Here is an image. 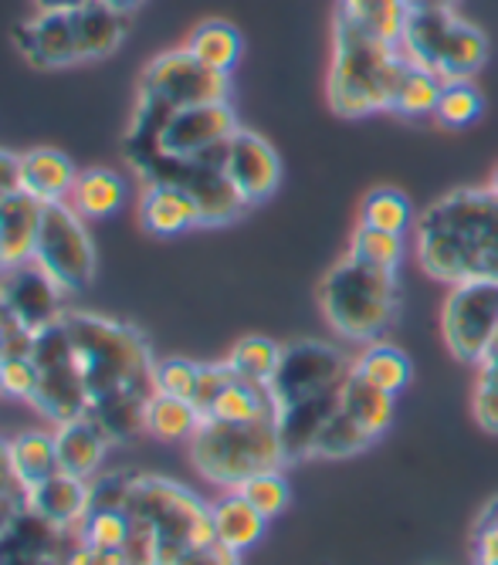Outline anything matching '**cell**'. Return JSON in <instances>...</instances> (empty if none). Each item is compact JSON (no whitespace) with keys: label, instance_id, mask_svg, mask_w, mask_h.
<instances>
[{"label":"cell","instance_id":"ee69618b","mask_svg":"<svg viewBox=\"0 0 498 565\" xmlns=\"http://www.w3.org/2000/svg\"><path fill=\"white\" fill-rule=\"evenodd\" d=\"M471 414H475V420H478L481 430L498 434V390H495V386H485V383L475 386Z\"/></svg>","mask_w":498,"mask_h":565},{"label":"cell","instance_id":"816d5d0a","mask_svg":"<svg viewBox=\"0 0 498 565\" xmlns=\"http://www.w3.org/2000/svg\"><path fill=\"white\" fill-rule=\"evenodd\" d=\"M458 0H411V11H455Z\"/></svg>","mask_w":498,"mask_h":565},{"label":"cell","instance_id":"cb8c5ba5","mask_svg":"<svg viewBox=\"0 0 498 565\" xmlns=\"http://www.w3.org/2000/svg\"><path fill=\"white\" fill-rule=\"evenodd\" d=\"M211 525H214V542L241 555L244 548L262 542L268 519L247 498H241L237 491H227L221 501L211 504Z\"/></svg>","mask_w":498,"mask_h":565},{"label":"cell","instance_id":"d6986e66","mask_svg":"<svg viewBox=\"0 0 498 565\" xmlns=\"http://www.w3.org/2000/svg\"><path fill=\"white\" fill-rule=\"evenodd\" d=\"M139 224L146 234L177 237V234L201 227V211H197L193 196L177 183H142Z\"/></svg>","mask_w":498,"mask_h":565},{"label":"cell","instance_id":"b9f144b4","mask_svg":"<svg viewBox=\"0 0 498 565\" xmlns=\"http://www.w3.org/2000/svg\"><path fill=\"white\" fill-rule=\"evenodd\" d=\"M38 390V366L34 355H11L0 359V393L11 399H34Z\"/></svg>","mask_w":498,"mask_h":565},{"label":"cell","instance_id":"9f6ffc18","mask_svg":"<svg viewBox=\"0 0 498 565\" xmlns=\"http://www.w3.org/2000/svg\"><path fill=\"white\" fill-rule=\"evenodd\" d=\"M495 352H498V345H495Z\"/></svg>","mask_w":498,"mask_h":565},{"label":"cell","instance_id":"681fc988","mask_svg":"<svg viewBox=\"0 0 498 565\" xmlns=\"http://www.w3.org/2000/svg\"><path fill=\"white\" fill-rule=\"evenodd\" d=\"M478 383H485V386H495L498 390V352H491L485 363L478 366Z\"/></svg>","mask_w":498,"mask_h":565},{"label":"cell","instance_id":"f907efd6","mask_svg":"<svg viewBox=\"0 0 498 565\" xmlns=\"http://www.w3.org/2000/svg\"><path fill=\"white\" fill-rule=\"evenodd\" d=\"M34 11H72V8H82L88 0H31Z\"/></svg>","mask_w":498,"mask_h":565},{"label":"cell","instance_id":"6f0895ef","mask_svg":"<svg viewBox=\"0 0 498 565\" xmlns=\"http://www.w3.org/2000/svg\"><path fill=\"white\" fill-rule=\"evenodd\" d=\"M495 565H498V562H495Z\"/></svg>","mask_w":498,"mask_h":565},{"label":"cell","instance_id":"836d02e7","mask_svg":"<svg viewBox=\"0 0 498 565\" xmlns=\"http://www.w3.org/2000/svg\"><path fill=\"white\" fill-rule=\"evenodd\" d=\"M282 349H285V345H278V342H272V339H265V335H247V339H241V342L231 349L227 366H231L241 380H252V383L268 386L272 376H275V370H278V363H282Z\"/></svg>","mask_w":498,"mask_h":565},{"label":"cell","instance_id":"3957f363","mask_svg":"<svg viewBox=\"0 0 498 565\" xmlns=\"http://www.w3.org/2000/svg\"><path fill=\"white\" fill-rule=\"evenodd\" d=\"M126 515V565H173L190 548L214 542L211 508L170 478L133 475Z\"/></svg>","mask_w":498,"mask_h":565},{"label":"cell","instance_id":"9c48e42d","mask_svg":"<svg viewBox=\"0 0 498 565\" xmlns=\"http://www.w3.org/2000/svg\"><path fill=\"white\" fill-rule=\"evenodd\" d=\"M237 116L231 102H201V106L177 109L157 132L153 146L139 152L133 170L153 163V160H173V163H221V152L227 139L237 132Z\"/></svg>","mask_w":498,"mask_h":565},{"label":"cell","instance_id":"8992f818","mask_svg":"<svg viewBox=\"0 0 498 565\" xmlns=\"http://www.w3.org/2000/svg\"><path fill=\"white\" fill-rule=\"evenodd\" d=\"M319 305L326 322L346 342H380L401 312V281L396 271H383L346 254L319 285Z\"/></svg>","mask_w":498,"mask_h":565},{"label":"cell","instance_id":"ffe728a7","mask_svg":"<svg viewBox=\"0 0 498 565\" xmlns=\"http://www.w3.org/2000/svg\"><path fill=\"white\" fill-rule=\"evenodd\" d=\"M75 163L68 152L52 146H34L28 152H18V186L41 203H62L68 200L75 186Z\"/></svg>","mask_w":498,"mask_h":565},{"label":"cell","instance_id":"d590c367","mask_svg":"<svg viewBox=\"0 0 498 565\" xmlns=\"http://www.w3.org/2000/svg\"><path fill=\"white\" fill-rule=\"evenodd\" d=\"M441 88H444V78H437L434 72H427L421 65H411V72L401 82V92H396V98H393V109L390 113L407 116V119L434 116Z\"/></svg>","mask_w":498,"mask_h":565},{"label":"cell","instance_id":"5bb4252c","mask_svg":"<svg viewBox=\"0 0 498 565\" xmlns=\"http://www.w3.org/2000/svg\"><path fill=\"white\" fill-rule=\"evenodd\" d=\"M221 167L227 173V180L234 183V190L241 193V200L247 207L268 200L278 183H282V160L278 152L272 149L268 139H262L252 129H237L224 152H221Z\"/></svg>","mask_w":498,"mask_h":565},{"label":"cell","instance_id":"c3c4849f","mask_svg":"<svg viewBox=\"0 0 498 565\" xmlns=\"http://www.w3.org/2000/svg\"><path fill=\"white\" fill-rule=\"evenodd\" d=\"M11 190H18V152L0 149V203Z\"/></svg>","mask_w":498,"mask_h":565},{"label":"cell","instance_id":"7bdbcfd3","mask_svg":"<svg viewBox=\"0 0 498 565\" xmlns=\"http://www.w3.org/2000/svg\"><path fill=\"white\" fill-rule=\"evenodd\" d=\"M234 380V370L227 366V359L224 363H201V380H197V393H193V406L204 409L211 406V399Z\"/></svg>","mask_w":498,"mask_h":565},{"label":"cell","instance_id":"8d00e7d4","mask_svg":"<svg viewBox=\"0 0 498 565\" xmlns=\"http://www.w3.org/2000/svg\"><path fill=\"white\" fill-rule=\"evenodd\" d=\"M485 113V98L481 92L471 85V78H458V82H444L434 119L447 129H465L471 122H478V116Z\"/></svg>","mask_w":498,"mask_h":565},{"label":"cell","instance_id":"ab89813d","mask_svg":"<svg viewBox=\"0 0 498 565\" xmlns=\"http://www.w3.org/2000/svg\"><path fill=\"white\" fill-rule=\"evenodd\" d=\"M241 498H247L252 501L262 515L272 522V519H278L282 511L288 508V501H292V488H288V481H285V475L282 471H265V475H255V478H247L241 488H234Z\"/></svg>","mask_w":498,"mask_h":565},{"label":"cell","instance_id":"9a60e30c","mask_svg":"<svg viewBox=\"0 0 498 565\" xmlns=\"http://www.w3.org/2000/svg\"><path fill=\"white\" fill-rule=\"evenodd\" d=\"M14 44L21 51V58L41 72L82 65L72 11H34L28 21L14 28Z\"/></svg>","mask_w":498,"mask_h":565},{"label":"cell","instance_id":"7c38bea8","mask_svg":"<svg viewBox=\"0 0 498 565\" xmlns=\"http://www.w3.org/2000/svg\"><path fill=\"white\" fill-rule=\"evenodd\" d=\"M34 265L52 278L68 298L82 295L95 281V244L85 221L68 203H44L38 231Z\"/></svg>","mask_w":498,"mask_h":565},{"label":"cell","instance_id":"f6af8a7d","mask_svg":"<svg viewBox=\"0 0 498 565\" xmlns=\"http://www.w3.org/2000/svg\"><path fill=\"white\" fill-rule=\"evenodd\" d=\"M173 565H241V562H237V552L224 548L221 542H211V545H201V548H190Z\"/></svg>","mask_w":498,"mask_h":565},{"label":"cell","instance_id":"44dd1931","mask_svg":"<svg viewBox=\"0 0 498 565\" xmlns=\"http://www.w3.org/2000/svg\"><path fill=\"white\" fill-rule=\"evenodd\" d=\"M113 437L95 417H78L68 424L55 427V450H59V468L72 478L92 481L103 468V460L109 454Z\"/></svg>","mask_w":498,"mask_h":565},{"label":"cell","instance_id":"d6a6232c","mask_svg":"<svg viewBox=\"0 0 498 565\" xmlns=\"http://www.w3.org/2000/svg\"><path fill=\"white\" fill-rule=\"evenodd\" d=\"M75 542L106 548V552H126L129 542V515L126 508H98L92 504L85 511V519L75 529Z\"/></svg>","mask_w":498,"mask_h":565},{"label":"cell","instance_id":"60d3db41","mask_svg":"<svg viewBox=\"0 0 498 565\" xmlns=\"http://www.w3.org/2000/svg\"><path fill=\"white\" fill-rule=\"evenodd\" d=\"M197 380H201V363H190L183 355H170L157 363V393L180 396V399L193 403Z\"/></svg>","mask_w":498,"mask_h":565},{"label":"cell","instance_id":"7402d4cb","mask_svg":"<svg viewBox=\"0 0 498 565\" xmlns=\"http://www.w3.org/2000/svg\"><path fill=\"white\" fill-rule=\"evenodd\" d=\"M88 504H92V481L72 478L65 471L34 484L28 494V508L34 515H41L44 522H52L55 529H65V532L78 529Z\"/></svg>","mask_w":498,"mask_h":565},{"label":"cell","instance_id":"7a4b0ae2","mask_svg":"<svg viewBox=\"0 0 498 565\" xmlns=\"http://www.w3.org/2000/svg\"><path fill=\"white\" fill-rule=\"evenodd\" d=\"M414 254L434 281H498V196L455 190L417 217Z\"/></svg>","mask_w":498,"mask_h":565},{"label":"cell","instance_id":"11a10c76","mask_svg":"<svg viewBox=\"0 0 498 565\" xmlns=\"http://www.w3.org/2000/svg\"><path fill=\"white\" fill-rule=\"evenodd\" d=\"M488 190H491V193L498 196V167H495V177H491V186H488Z\"/></svg>","mask_w":498,"mask_h":565},{"label":"cell","instance_id":"ba28073f","mask_svg":"<svg viewBox=\"0 0 498 565\" xmlns=\"http://www.w3.org/2000/svg\"><path fill=\"white\" fill-rule=\"evenodd\" d=\"M401 51L411 65H421L444 82H458L485 65L488 41L455 11H414Z\"/></svg>","mask_w":498,"mask_h":565},{"label":"cell","instance_id":"30bf717a","mask_svg":"<svg viewBox=\"0 0 498 565\" xmlns=\"http://www.w3.org/2000/svg\"><path fill=\"white\" fill-rule=\"evenodd\" d=\"M350 373H353V359L329 342L306 339V342L285 345L282 363L268 383L275 414H285L292 406H303V403L339 393Z\"/></svg>","mask_w":498,"mask_h":565},{"label":"cell","instance_id":"4316f807","mask_svg":"<svg viewBox=\"0 0 498 565\" xmlns=\"http://www.w3.org/2000/svg\"><path fill=\"white\" fill-rule=\"evenodd\" d=\"M190 55L208 65L211 72H221V75H231V68L241 62V51H244V41L237 34L234 24L227 21H204L197 24L183 44Z\"/></svg>","mask_w":498,"mask_h":565},{"label":"cell","instance_id":"603a6c76","mask_svg":"<svg viewBox=\"0 0 498 565\" xmlns=\"http://www.w3.org/2000/svg\"><path fill=\"white\" fill-rule=\"evenodd\" d=\"M126 196H129V183L123 173L109 167H92V170H78L65 203L82 221H109L126 207Z\"/></svg>","mask_w":498,"mask_h":565},{"label":"cell","instance_id":"4dcf8cb0","mask_svg":"<svg viewBox=\"0 0 498 565\" xmlns=\"http://www.w3.org/2000/svg\"><path fill=\"white\" fill-rule=\"evenodd\" d=\"M11 457H14V468L24 478L28 488L55 478L59 468V450H55V434H44V430H28L21 437L11 440Z\"/></svg>","mask_w":498,"mask_h":565},{"label":"cell","instance_id":"6da1fadb","mask_svg":"<svg viewBox=\"0 0 498 565\" xmlns=\"http://www.w3.org/2000/svg\"><path fill=\"white\" fill-rule=\"evenodd\" d=\"M75 349V366L85 383L88 417L106 427L113 440L146 434V406L157 396V363L149 339L126 322L65 312Z\"/></svg>","mask_w":498,"mask_h":565},{"label":"cell","instance_id":"f35d334b","mask_svg":"<svg viewBox=\"0 0 498 565\" xmlns=\"http://www.w3.org/2000/svg\"><path fill=\"white\" fill-rule=\"evenodd\" d=\"M28 494H31V488L24 484V478L14 468L11 440L0 437V535H4L28 511Z\"/></svg>","mask_w":498,"mask_h":565},{"label":"cell","instance_id":"db71d44e","mask_svg":"<svg viewBox=\"0 0 498 565\" xmlns=\"http://www.w3.org/2000/svg\"><path fill=\"white\" fill-rule=\"evenodd\" d=\"M478 522H485V525H495V529H498V498L481 511V519H478Z\"/></svg>","mask_w":498,"mask_h":565},{"label":"cell","instance_id":"2e32d148","mask_svg":"<svg viewBox=\"0 0 498 565\" xmlns=\"http://www.w3.org/2000/svg\"><path fill=\"white\" fill-rule=\"evenodd\" d=\"M65 291L47 278L34 262L11 268V271H0V301L8 305V312L28 326L31 332H41L52 322L65 319Z\"/></svg>","mask_w":498,"mask_h":565},{"label":"cell","instance_id":"f5cc1de1","mask_svg":"<svg viewBox=\"0 0 498 565\" xmlns=\"http://www.w3.org/2000/svg\"><path fill=\"white\" fill-rule=\"evenodd\" d=\"M103 4H109V8H116V11H123V14H136L142 4H146V0H103Z\"/></svg>","mask_w":498,"mask_h":565},{"label":"cell","instance_id":"5b68a950","mask_svg":"<svg viewBox=\"0 0 498 565\" xmlns=\"http://www.w3.org/2000/svg\"><path fill=\"white\" fill-rule=\"evenodd\" d=\"M231 78L201 65L187 47L163 51L153 58L136 88V109L126 132V160H136L139 152L153 146L160 126L183 106H201V102H227Z\"/></svg>","mask_w":498,"mask_h":565},{"label":"cell","instance_id":"277c9868","mask_svg":"<svg viewBox=\"0 0 498 565\" xmlns=\"http://www.w3.org/2000/svg\"><path fill=\"white\" fill-rule=\"evenodd\" d=\"M411 62L401 44H386L336 18V44L329 68V106L339 116H370L393 109Z\"/></svg>","mask_w":498,"mask_h":565},{"label":"cell","instance_id":"ac0fdd59","mask_svg":"<svg viewBox=\"0 0 498 565\" xmlns=\"http://www.w3.org/2000/svg\"><path fill=\"white\" fill-rule=\"evenodd\" d=\"M41 217H44V203L24 193L21 186L4 196V203H0V271L34 262Z\"/></svg>","mask_w":498,"mask_h":565},{"label":"cell","instance_id":"bcb514c9","mask_svg":"<svg viewBox=\"0 0 498 565\" xmlns=\"http://www.w3.org/2000/svg\"><path fill=\"white\" fill-rule=\"evenodd\" d=\"M65 565H126V552H106V548H92V545L75 542L68 548Z\"/></svg>","mask_w":498,"mask_h":565},{"label":"cell","instance_id":"1f68e13d","mask_svg":"<svg viewBox=\"0 0 498 565\" xmlns=\"http://www.w3.org/2000/svg\"><path fill=\"white\" fill-rule=\"evenodd\" d=\"M373 440H377V437H370V434L339 406L336 414L326 420V427L319 430L316 447H312V457H322V460H346V457L363 454Z\"/></svg>","mask_w":498,"mask_h":565},{"label":"cell","instance_id":"7dc6e473","mask_svg":"<svg viewBox=\"0 0 498 565\" xmlns=\"http://www.w3.org/2000/svg\"><path fill=\"white\" fill-rule=\"evenodd\" d=\"M498 562V529L478 522L475 525V565H495Z\"/></svg>","mask_w":498,"mask_h":565},{"label":"cell","instance_id":"52a82bcc","mask_svg":"<svg viewBox=\"0 0 498 565\" xmlns=\"http://www.w3.org/2000/svg\"><path fill=\"white\" fill-rule=\"evenodd\" d=\"M190 465L204 481L234 491L255 475L282 471V465H288V460L275 420H258V424L201 420V427L190 437Z\"/></svg>","mask_w":498,"mask_h":565},{"label":"cell","instance_id":"e575fe53","mask_svg":"<svg viewBox=\"0 0 498 565\" xmlns=\"http://www.w3.org/2000/svg\"><path fill=\"white\" fill-rule=\"evenodd\" d=\"M350 254L363 265H373V268H383V271H401L407 244H404V234H390V231H377V227L360 224L353 231Z\"/></svg>","mask_w":498,"mask_h":565},{"label":"cell","instance_id":"83f0119b","mask_svg":"<svg viewBox=\"0 0 498 565\" xmlns=\"http://www.w3.org/2000/svg\"><path fill=\"white\" fill-rule=\"evenodd\" d=\"M393 399L390 393L377 390L373 383H367L363 376L350 373L342 383V393H339V406L350 414L370 437H383L390 420H393Z\"/></svg>","mask_w":498,"mask_h":565},{"label":"cell","instance_id":"f546056e","mask_svg":"<svg viewBox=\"0 0 498 565\" xmlns=\"http://www.w3.org/2000/svg\"><path fill=\"white\" fill-rule=\"evenodd\" d=\"M204 414L190 399L157 393L146 406V434H153L157 440H190L193 430L201 427Z\"/></svg>","mask_w":498,"mask_h":565},{"label":"cell","instance_id":"d4e9b609","mask_svg":"<svg viewBox=\"0 0 498 565\" xmlns=\"http://www.w3.org/2000/svg\"><path fill=\"white\" fill-rule=\"evenodd\" d=\"M411 0H339L336 18L386 44H401L411 24Z\"/></svg>","mask_w":498,"mask_h":565},{"label":"cell","instance_id":"74e56055","mask_svg":"<svg viewBox=\"0 0 498 565\" xmlns=\"http://www.w3.org/2000/svg\"><path fill=\"white\" fill-rule=\"evenodd\" d=\"M414 221L411 211V200L401 190H373L363 200V211H360V224L377 227V231H390V234H404Z\"/></svg>","mask_w":498,"mask_h":565},{"label":"cell","instance_id":"4fadbf2b","mask_svg":"<svg viewBox=\"0 0 498 565\" xmlns=\"http://www.w3.org/2000/svg\"><path fill=\"white\" fill-rule=\"evenodd\" d=\"M441 335L455 359L481 366L498 345V281L452 285L441 308Z\"/></svg>","mask_w":498,"mask_h":565},{"label":"cell","instance_id":"8fae6325","mask_svg":"<svg viewBox=\"0 0 498 565\" xmlns=\"http://www.w3.org/2000/svg\"><path fill=\"white\" fill-rule=\"evenodd\" d=\"M34 366H38V390L31 406L55 427L88 417V396L85 383L75 366V349L65 319L52 322L34 335Z\"/></svg>","mask_w":498,"mask_h":565},{"label":"cell","instance_id":"f1b7e54d","mask_svg":"<svg viewBox=\"0 0 498 565\" xmlns=\"http://www.w3.org/2000/svg\"><path fill=\"white\" fill-rule=\"evenodd\" d=\"M353 373L373 383L377 390L396 396L411 383V359L404 355V349L390 342H370L360 355H353Z\"/></svg>","mask_w":498,"mask_h":565},{"label":"cell","instance_id":"484cf974","mask_svg":"<svg viewBox=\"0 0 498 565\" xmlns=\"http://www.w3.org/2000/svg\"><path fill=\"white\" fill-rule=\"evenodd\" d=\"M204 420H221V424H258V420H275V403L268 386L241 380L234 373V380L211 399V406L204 409Z\"/></svg>","mask_w":498,"mask_h":565},{"label":"cell","instance_id":"e0dca14e","mask_svg":"<svg viewBox=\"0 0 498 565\" xmlns=\"http://www.w3.org/2000/svg\"><path fill=\"white\" fill-rule=\"evenodd\" d=\"M75 532L55 529L28 508L24 515L0 535V565H65Z\"/></svg>","mask_w":498,"mask_h":565}]
</instances>
